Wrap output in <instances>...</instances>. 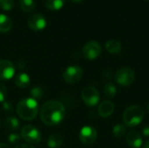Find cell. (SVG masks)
<instances>
[{"label":"cell","instance_id":"ba28073f","mask_svg":"<svg viewBox=\"0 0 149 148\" xmlns=\"http://www.w3.org/2000/svg\"><path fill=\"white\" fill-rule=\"evenodd\" d=\"M101 45L97 41H89L82 48L83 56L88 60L96 59L101 53Z\"/></svg>","mask_w":149,"mask_h":148},{"label":"cell","instance_id":"cb8c5ba5","mask_svg":"<svg viewBox=\"0 0 149 148\" xmlns=\"http://www.w3.org/2000/svg\"><path fill=\"white\" fill-rule=\"evenodd\" d=\"M31 98H33V99H35L37 100V99H41L43 97L44 92L39 87H34L31 91Z\"/></svg>","mask_w":149,"mask_h":148},{"label":"cell","instance_id":"7402d4cb","mask_svg":"<svg viewBox=\"0 0 149 148\" xmlns=\"http://www.w3.org/2000/svg\"><path fill=\"white\" fill-rule=\"evenodd\" d=\"M127 128L125 124H117L113 128V134L114 137L120 139L127 133Z\"/></svg>","mask_w":149,"mask_h":148},{"label":"cell","instance_id":"ac0fdd59","mask_svg":"<svg viewBox=\"0 0 149 148\" xmlns=\"http://www.w3.org/2000/svg\"><path fill=\"white\" fill-rule=\"evenodd\" d=\"M65 2V0H45V5L49 10L58 11L64 7Z\"/></svg>","mask_w":149,"mask_h":148},{"label":"cell","instance_id":"9a60e30c","mask_svg":"<svg viewBox=\"0 0 149 148\" xmlns=\"http://www.w3.org/2000/svg\"><path fill=\"white\" fill-rule=\"evenodd\" d=\"M64 139L59 133H52L47 140V146L49 148H59L63 144Z\"/></svg>","mask_w":149,"mask_h":148},{"label":"cell","instance_id":"52a82bcc","mask_svg":"<svg viewBox=\"0 0 149 148\" xmlns=\"http://www.w3.org/2000/svg\"><path fill=\"white\" fill-rule=\"evenodd\" d=\"M84 76L83 69L78 65L68 66L63 72V79L68 84H75L79 82Z\"/></svg>","mask_w":149,"mask_h":148},{"label":"cell","instance_id":"6da1fadb","mask_svg":"<svg viewBox=\"0 0 149 148\" xmlns=\"http://www.w3.org/2000/svg\"><path fill=\"white\" fill-rule=\"evenodd\" d=\"M41 121L49 126H54L60 124L65 116V106L57 100H49L45 102L39 112Z\"/></svg>","mask_w":149,"mask_h":148},{"label":"cell","instance_id":"9c48e42d","mask_svg":"<svg viewBox=\"0 0 149 148\" xmlns=\"http://www.w3.org/2000/svg\"><path fill=\"white\" fill-rule=\"evenodd\" d=\"M97 131L91 126H85L79 131V140L85 145L93 144L97 140Z\"/></svg>","mask_w":149,"mask_h":148},{"label":"cell","instance_id":"ffe728a7","mask_svg":"<svg viewBox=\"0 0 149 148\" xmlns=\"http://www.w3.org/2000/svg\"><path fill=\"white\" fill-rule=\"evenodd\" d=\"M19 7L24 13H31L36 8L34 0H19Z\"/></svg>","mask_w":149,"mask_h":148},{"label":"cell","instance_id":"1f68e13d","mask_svg":"<svg viewBox=\"0 0 149 148\" xmlns=\"http://www.w3.org/2000/svg\"><path fill=\"white\" fill-rule=\"evenodd\" d=\"M70 1H72V3H81V2H83L84 0H70Z\"/></svg>","mask_w":149,"mask_h":148},{"label":"cell","instance_id":"4dcf8cb0","mask_svg":"<svg viewBox=\"0 0 149 148\" xmlns=\"http://www.w3.org/2000/svg\"><path fill=\"white\" fill-rule=\"evenodd\" d=\"M0 148H10L6 144H3V143H1L0 144Z\"/></svg>","mask_w":149,"mask_h":148},{"label":"cell","instance_id":"4316f807","mask_svg":"<svg viewBox=\"0 0 149 148\" xmlns=\"http://www.w3.org/2000/svg\"><path fill=\"white\" fill-rule=\"evenodd\" d=\"M3 110H5L7 113H10V112H11V110H12V106L10 105V103H9V102H3Z\"/></svg>","mask_w":149,"mask_h":148},{"label":"cell","instance_id":"5bb4252c","mask_svg":"<svg viewBox=\"0 0 149 148\" xmlns=\"http://www.w3.org/2000/svg\"><path fill=\"white\" fill-rule=\"evenodd\" d=\"M14 83H15L17 87L24 89V88H26V87H28L30 85V84H31V78H30V76L27 73L20 72V73H18L15 77Z\"/></svg>","mask_w":149,"mask_h":148},{"label":"cell","instance_id":"603a6c76","mask_svg":"<svg viewBox=\"0 0 149 148\" xmlns=\"http://www.w3.org/2000/svg\"><path fill=\"white\" fill-rule=\"evenodd\" d=\"M0 7L3 10H10L14 7V1L13 0H0Z\"/></svg>","mask_w":149,"mask_h":148},{"label":"cell","instance_id":"7c38bea8","mask_svg":"<svg viewBox=\"0 0 149 148\" xmlns=\"http://www.w3.org/2000/svg\"><path fill=\"white\" fill-rule=\"evenodd\" d=\"M127 143L131 148L141 147L143 144L142 137L138 132L132 130L127 135Z\"/></svg>","mask_w":149,"mask_h":148},{"label":"cell","instance_id":"f546056e","mask_svg":"<svg viewBox=\"0 0 149 148\" xmlns=\"http://www.w3.org/2000/svg\"><path fill=\"white\" fill-rule=\"evenodd\" d=\"M143 148H149V140H147L143 145Z\"/></svg>","mask_w":149,"mask_h":148},{"label":"cell","instance_id":"d4e9b609","mask_svg":"<svg viewBox=\"0 0 149 148\" xmlns=\"http://www.w3.org/2000/svg\"><path fill=\"white\" fill-rule=\"evenodd\" d=\"M21 135L16 133H12L8 136V140L11 145H17L20 142Z\"/></svg>","mask_w":149,"mask_h":148},{"label":"cell","instance_id":"484cf974","mask_svg":"<svg viewBox=\"0 0 149 148\" xmlns=\"http://www.w3.org/2000/svg\"><path fill=\"white\" fill-rule=\"evenodd\" d=\"M7 88L5 87V85L2 83H0V103H3L5 101L6 98H7Z\"/></svg>","mask_w":149,"mask_h":148},{"label":"cell","instance_id":"836d02e7","mask_svg":"<svg viewBox=\"0 0 149 148\" xmlns=\"http://www.w3.org/2000/svg\"><path fill=\"white\" fill-rule=\"evenodd\" d=\"M0 126H1V121H0Z\"/></svg>","mask_w":149,"mask_h":148},{"label":"cell","instance_id":"e0dca14e","mask_svg":"<svg viewBox=\"0 0 149 148\" xmlns=\"http://www.w3.org/2000/svg\"><path fill=\"white\" fill-rule=\"evenodd\" d=\"M106 50L111 54H117L121 51V44L119 40L111 39L106 43Z\"/></svg>","mask_w":149,"mask_h":148},{"label":"cell","instance_id":"30bf717a","mask_svg":"<svg viewBox=\"0 0 149 148\" xmlns=\"http://www.w3.org/2000/svg\"><path fill=\"white\" fill-rule=\"evenodd\" d=\"M27 24L31 30L34 31H41L46 27L47 21L42 14H33L28 18Z\"/></svg>","mask_w":149,"mask_h":148},{"label":"cell","instance_id":"8992f818","mask_svg":"<svg viewBox=\"0 0 149 148\" xmlns=\"http://www.w3.org/2000/svg\"><path fill=\"white\" fill-rule=\"evenodd\" d=\"M81 98L86 106L89 107H93L100 102V92L93 86H86L82 90Z\"/></svg>","mask_w":149,"mask_h":148},{"label":"cell","instance_id":"8fae6325","mask_svg":"<svg viewBox=\"0 0 149 148\" xmlns=\"http://www.w3.org/2000/svg\"><path fill=\"white\" fill-rule=\"evenodd\" d=\"M14 65L6 59L0 60V80H10L15 75Z\"/></svg>","mask_w":149,"mask_h":148},{"label":"cell","instance_id":"5b68a950","mask_svg":"<svg viewBox=\"0 0 149 148\" xmlns=\"http://www.w3.org/2000/svg\"><path fill=\"white\" fill-rule=\"evenodd\" d=\"M20 135H21V138L30 145L38 144L41 141V139H42L40 131L37 127L31 125H26L23 126L21 129Z\"/></svg>","mask_w":149,"mask_h":148},{"label":"cell","instance_id":"f1b7e54d","mask_svg":"<svg viewBox=\"0 0 149 148\" xmlns=\"http://www.w3.org/2000/svg\"><path fill=\"white\" fill-rule=\"evenodd\" d=\"M15 148H35L33 146L30 145V144H19L17 145Z\"/></svg>","mask_w":149,"mask_h":148},{"label":"cell","instance_id":"277c9868","mask_svg":"<svg viewBox=\"0 0 149 148\" xmlns=\"http://www.w3.org/2000/svg\"><path fill=\"white\" fill-rule=\"evenodd\" d=\"M114 79L121 86H129L135 79V73L129 67H122L115 72Z\"/></svg>","mask_w":149,"mask_h":148},{"label":"cell","instance_id":"4fadbf2b","mask_svg":"<svg viewBox=\"0 0 149 148\" xmlns=\"http://www.w3.org/2000/svg\"><path fill=\"white\" fill-rule=\"evenodd\" d=\"M114 111V105L112 101L105 100L103 101L98 108V113L102 118H108L110 117Z\"/></svg>","mask_w":149,"mask_h":148},{"label":"cell","instance_id":"d6a6232c","mask_svg":"<svg viewBox=\"0 0 149 148\" xmlns=\"http://www.w3.org/2000/svg\"><path fill=\"white\" fill-rule=\"evenodd\" d=\"M147 109H148V113H149V102H148V106H147Z\"/></svg>","mask_w":149,"mask_h":148},{"label":"cell","instance_id":"7a4b0ae2","mask_svg":"<svg viewBox=\"0 0 149 148\" xmlns=\"http://www.w3.org/2000/svg\"><path fill=\"white\" fill-rule=\"evenodd\" d=\"M38 109V100L33 98H24L17 103L16 112L21 120L31 121L37 117Z\"/></svg>","mask_w":149,"mask_h":148},{"label":"cell","instance_id":"d6986e66","mask_svg":"<svg viewBox=\"0 0 149 148\" xmlns=\"http://www.w3.org/2000/svg\"><path fill=\"white\" fill-rule=\"evenodd\" d=\"M4 126L9 131L13 132V131H17V129H19L20 123H19V120L16 117L9 116L5 119Z\"/></svg>","mask_w":149,"mask_h":148},{"label":"cell","instance_id":"3957f363","mask_svg":"<svg viewBox=\"0 0 149 148\" xmlns=\"http://www.w3.org/2000/svg\"><path fill=\"white\" fill-rule=\"evenodd\" d=\"M144 118V113L139 106L127 107L123 113V122L127 126L134 127L139 126Z\"/></svg>","mask_w":149,"mask_h":148},{"label":"cell","instance_id":"83f0119b","mask_svg":"<svg viewBox=\"0 0 149 148\" xmlns=\"http://www.w3.org/2000/svg\"><path fill=\"white\" fill-rule=\"evenodd\" d=\"M141 133H142L143 136H145V137H149V126H145L142 128Z\"/></svg>","mask_w":149,"mask_h":148},{"label":"cell","instance_id":"44dd1931","mask_svg":"<svg viewBox=\"0 0 149 148\" xmlns=\"http://www.w3.org/2000/svg\"><path fill=\"white\" fill-rule=\"evenodd\" d=\"M103 92L105 94V96L108 99H113L116 94H117V87L113 83H107L106 84V85L104 86L103 89Z\"/></svg>","mask_w":149,"mask_h":148},{"label":"cell","instance_id":"2e32d148","mask_svg":"<svg viewBox=\"0 0 149 148\" xmlns=\"http://www.w3.org/2000/svg\"><path fill=\"white\" fill-rule=\"evenodd\" d=\"M12 27V21L10 17L5 14H0V32L6 33L10 31Z\"/></svg>","mask_w":149,"mask_h":148}]
</instances>
